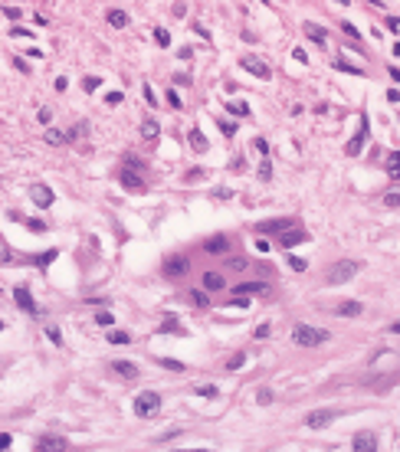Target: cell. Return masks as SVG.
<instances>
[{"mask_svg":"<svg viewBox=\"0 0 400 452\" xmlns=\"http://www.w3.org/2000/svg\"><path fill=\"white\" fill-rule=\"evenodd\" d=\"M328 331H322V328H308V325H295L292 328V341L298 344V347H318V344L328 341Z\"/></svg>","mask_w":400,"mask_h":452,"instance_id":"obj_1","label":"cell"},{"mask_svg":"<svg viewBox=\"0 0 400 452\" xmlns=\"http://www.w3.org/2000/svg\"><path fill=\"white\" fill-rule=\"evenodd\" d=\"M358 272H361V262H354V259H341V262H335L328 269V285H345V282H351Z\"/></svg>","mask_w":400,"mask_h":452,"instance_id":"obj_2","label":"cell"},{"mask_svg":"<svg viewBox=\"0 0 400 452\" xmlns=\"http://www.w3.org/2000/svg\"><path fill=\"white\" fill-rule=\"evenodd\" d=\"M157 410H161V397H157L154 390H144V393L134 397V413L138 416H154Z\"/></svg>","mask_w":400,"mask_h":452,"instance_id":"obj_3","label":"cell"},{"mask_svg":"<svg viewBox=\"0 0 400 452\" xmlns=\"http://www.w3.org/2000/svg\"><path fill=\"white\" fill-rule=\"evenodd\" d=\"M335 420H338V410H312V413L305 416V426L308 429H325Z\"/></svg>","mask_w":400,"mask_h":452,"instance_id":"obj_4","label":"cell"},{"mask_svg":"<svg viewBox=\"0 0 400 452\" xmlns=\"http://www.w3.org/2000/svg\"><path fill=\"white\" fill-rule=\"evenodd\" d=\"M66 449H69L66 436H39L36 446H33V452H66Z\"/></svg>","mask_w":400,"mask_h":452,"instance_id":"obj_5","label":"cell"},{"mask_svg":"<svg viewBox=\"0 0 400 452\" xmlns=\"http://www.w3.org/2000/svg\"><path fill=\"white\" fill-rule=\"evenodd\" d=\"M279 246H282V249H295L298 242H308V233L305 229H298V226H292V229H285V233H279Z\"/></svg>","mask_w":400,"mask_h":452,"instance_id":"obj_6","label":"cell"},{"mask_svg":"<svg viewBox=\"0 0 400 452\" xmlns=\"http://www.w3.org/2000/svg\"><path fill=\"white\" fill-rule=\"evenodd\" d=\"M118 180H122V187H128V190H134V194H138V190H144V177L138 171H134V167H122V174H118Z\"/></svg>","mask_w":400,"mask_h":452,"instance_id":"obj_7","label":"cell"},{"mask_svg":"<svg viewBox=\"0 0 400 452\" xmlns=\"http://www.w3.org/2000/svg\"><path fill=\"white\" fill-rule=\"evenodd\" d=\"M240 66H243L246 72H253L256 79H269V76H272V72H269V66L263 63L259 56H243V59H240Z\"/></svg>","mask_w":400,"mask_h":452,"instance_id":"obj_8","label":"cell"},{"mask_svg":"<svg viewBox=\"0 0 400 452\" xmlns=\"http://www.w3.org/2000/svg\"><path fill=\"white\" fill-rule=\"evenodd\" d=\"M13 302L20 305V308H23L26 315H36L39 308H36V302H33V295H30V289H26V285H16L13 289Z\"/></svg>","mask_w":400,"mask_h":452,"instance_id":"obj_9","label":"cell"},{"mask_svg":"<svg viewBox=\"0 0 400 452\" xmlns=\"http://www.w3.org/2000/svg\"><path fill=\"white\" fill-rule=\"evenodd\" d=\"M354 452H377V433H371V429H364V433H358L354 436Z\"/></svg>","mask_w":400,"mask_h":452,"instance_id":"obj_10","label":"cell"},{"mask_svg":"<svg viewBox=\"0 0 400 452\" xmlns=\"http://www.w3.org/2000/svg\"><path fill=\"white\" fill-rule=\"evenodd\" d=\"M112 374H118L122 380H138V364H132V360H112Z\"/></svg>","mask_w":400,"mask_h":452,"instance_id":"obj_11","label":"cell"},{"mask_svg":"<svg viewBox=\"0 0 400 452\" xmlns=\"http://www.w3.org/2000/svg\"><path fill=\"white\" fill-rule=\"evenodd\" d=\"M259 233H285V229H292V220L289 217H279V220H263V223L256 226Z\"/></svg>","mask_w":400,"mask_h":452,"instance_id":"obj_12","label":"cell"},{"mask_svg":"<svg viewBox=\"0 0 400 452\" xmlns=\"http://www.w3.org/2000/svg\"><path fill=\"white\" fill-rule=\"evenodd\" d=\"M266 292H269L266 282H243V285H236V289H233V295L246 298V295H266Z\"/></svg>","mask_w":400,"mask_h":452,"instance_id":"obj_13","label":"cell"},{"mask_svg":"<svg viewBox=\"0 0 400 452\" xmlns=\"http://www.w3.org/2000/svg\"><path fill=\"white\" fill-rule=\"evenodd\" d=\"M184 272H187V259L184 256H174L164 262V275H171V279H181Z\"/></svg>","mask_w":400,"mask_h":452,"instance_id":"obj_14","label":"cell"},{"mask_svg":"<svg viewBox=\"0 0 400 452\" xmlns=\"http://www.w3.org/2000/svg\"><path fill=\"white\" fill-rule=\"evenodd\" d=\"M364 138H368V115H361V131L354 134V141L348 144V154H361V151H364Z\"/></svg>","mask_w":400,"mask_h":452,"instance_id":"obj_15","label":"cell"},{"mask_svg":"<svg viewBox=\"0 0 400 452\" xmlns=\"http://www.w3.org/2000/svg\"><path fill=\"white\" fill-rule=\"evenodd\" d=\"M30 197H33V203H36V207H53V190L43 187V184H36V187L30 190Z\"/></svg>","mask_w":400,"mask_h":452,"instance_id":"obj_16","label":"cell"},{"mask_svg":"<svg viewBox=\"0 0 400 452\" xmlns=\"http://www.w3.org/2000/svg\"><path fill=\"white\" fill-rule=\"evenodd\" d=\"M204 249H207V252H213V256L227 252V249H230V236H210V239L204 242Z\"/></svg>","mask_w":400,"mask_h":452,"instance_id":"obj_17","label":"cell"},{"mask_svg":"<svg viewBox=\"0 0 400 452\" xmlns=\"http://www.w3.org/2000/svg\"><path fill=\"white\" fill-rule=\"evenodd\" d=\"M335 312L341 315V318H358V315L364 312V305H361V302H341Z\"/></svg>","mask_w":400,"mask_h":452,"instance_id":"obj_18","label":"cell"},{"mask_svg":"<svg viewBox=\"0 0 400 452\" xmlns=\"http://www.w3.org/2000/svg\"><path fill=\"white\" fill-rule=\"evenodd\" d=\"M223 285H227L223 272H204V289H207V292H220Z\"/></svg>","mask_w":400,"mask_h":452,"instance_id":"obj_19","label":"cell"},{"mask_svg":"<svg viewBox=\"0 0 400 452\" xmlns=\"http://www.w3.org/2000/svg\"><path fill=\"white\" fill-rule=\"evenodd\" d=\"M305 33H308V39H312V43H318V46H325V39H328L318 23H305Z\"/></svg>","mask_w":400,"mask_h":452,"instance_id":"obj_20","label":"cell"},{"mask_svg":"<svg viewBox=\"0 0 400 452\" xmlns=\"http://www.w3.org/2000/svg\"><path fill=\"white\" fill-rule=\"evenodd\" d=\"M387 174H391L394 180L400 177V151H391V154H387Z\"/></svg>","mask_w":400,"mask_h":452,"instance_id":"obj_21","label":"cell"},{"mask_svg":"<svg viewBox=\"0 0 400 452\" xmlns=\"http://www.w3.org/2000/svg\"><path fill=\"white\" fill-rule=\"evenodd\" d=\"M109 23L122 30V26H128V13L125 10H109Z\"/></svg>","mask_w":400,"mask_h":452,"instance_id":"obj_22","label":"cell"},{"mask_svg":"<svg viewBox=\"0 0 400 452\" xmlns=\"http://www.w3.org/2000/svg\"><path fill=\"white\" fill-rule=\"evenodd\" d=\"M190 148H194V151H207V138H204V131H200V128H194V131H190Z\"/></svg>","mask_w":400,"mask_h":452,"instance_id":"obj_23","label":"cell"},{"mask_svg":"<svg viewBox=\"0 0 400 452\" xmlns=\"http://www.w3.org/2000/svg\"><path fill=\"white\" fill-rule=\"evenodd\" d=\"M243 364H246V351H236L233 357L227 360V370H230V374H233V370H240V367H243Z\"/></svg>","mask_w":400,"mask_h":452,"instance_id":"obj_24","label":"cell"},{"mask_svg":"<svg viewBox=\"0 0 400 452\" xmlns=\"http://www.w3.org/2000/svg\"><path fill=\"white\" fill-rule=\"evenodd\" d=\"M157 131H161V128H157V121H154V118H148V121L141 125V134H144L148 141H154V138H157Z\"/></svg>","mask_w":400,"mask_h":452,"instance_id":"obj_25","label":"cell"},{"mask_svg":"<svg viewBox=\"0 0 400 452\" xmlns=\"http://www.w3.org/2000/svg\"><path fill=\"white\" fill-rule=\"evenodd\" d=\"M63 141H66L63 131H56V128H49V131H46V144H53V148H56V144H63Z\"/></svg>","mask_w":400,"mask_h":452,"instance_id":"obj_26","label":"cell"},{"mask_svg":"<svg viewBox=\"0 0 400 452\" xmlns=\"http://www.w3.org/2000/svg\"><path fill=\"white\" fill-rule=\"evenodd\" d=\"M109 341L112 344H128V341H132V335H128V331H109Z\"/></svg>","mask_w":400,"mask_h":452,"instance_id":"obj_27","label":"cell"},{"mask_svg":"<svg viewBox=\"0 0 400 452\" xmlns=\"http://www.w3.org/2000/svg\"><path fill=\"white\" fill-rule=\"evenodd\" d=\"M227 112H233L236 118H246V115H250V109H246L243 102H233V105H227Z\"/></svg>","mask_w":400,"mask_h":452,"instance_id":"obj_28","label":"cell"},{"mask_svg":"<svg viewBox=\"0 0 400 452\" xmlns=\"http://www.w3.org/2000/svg\"><path fill=\"white\" fill-rule=\"evenodd\" d=\"M190 302H194V305H200V308H207V305H210V298H207V292H200V289H197V292H190Z\"/></svg>","mask_w":400,"mask_h":452,"instance_id":"obj_29","label":"cell"},{"mask_svg":"<svg viewBox=\"0 0 400 452\" xmlns=\"http://www.w3.org/2000/svg\"><path fill=\"white\" fill-rule=\"evenodd\" d=\"M335 69H341V72H354V76H364V69H358V66H351V63H341V59H335Z\"/></svg>","mask_w":400,"mask_h":452,"instance_id":"obj_30","label":"cell"},{"mask_svg":"<svg viewBox=\"0 0 400 452\" xmlns=\"http://www.w3.org/2000/svg\"><path fill=\"white\" fill-rule=\"evenodd\" d=\"M95 325H99V328H112V325H115V318H112L109 312H99V315H95Z\"/></svg>","mask_w":400,"mask_h":452,"instance_id":"obj_31","label":"cell"},{"mask_svg":"<svg viewBox=\"0 0 400 452\" xmlns=\"http://www.w3.org/2000/svg\"><path fill=\"white\" fill-rule=\"evenodd\" d=\"M220 390L213 387V383H204V387H197V397H217Z\"/></svg>","mask_w":400,"mask_h":452,"instance_id":"obj_32","label":"cell"},{"mask_svg":"<svg viewBox=\"0 0 400 452\" xmlns=\"http://www.w3.org/2000/svg\"><path fill=\"white\" fill-rule=\"evenodd\" d=\"M384 207H400V190H394V194H384Z\"/></svg>","mask_w":400,"mask_h":452,"instance_id":"obj_33","label":"cell"},{"mask_svg":"<svg viewBox=\"0 0 400 452\" xmlns=\"http://www.w3.org/2000/svg\"><path fill=\"white\" fill-rule=\"evenodd\" d=\"M161 367H167V370H184V364L174 360V357H161Z\"/></svg>","mask_w":400,"mask_h":452,"instance_id":"obj_34","label":"cell"},{"mask_svg":"<svg viewBox=\"0 0 400 452\" xmlns=\"http://www.w3.org/2000/svg\"><path fill=\"white\" fill-rule=\"evenodd\" d=\"M227 269H233V272H243V269H246V259H227Z\"/></svg>","mask_w":400,"mask_h":452,"instance_id":"obj_35","label":"cell"},{"mask_svg":"<svg viewBox=\"0 0 400 452\" xmlns=\"http://www.w3.org/2000/svg\"><path fill=\"white\" fill-rule=\"evenodd\" d=\"M154 39H157V46H167V43H171V36H167V30H161V26L154 30Z\"/></svg>","mask_w":400,"mask_h":452,"instance_id":"obj_36","label":"cell"},{"mask_svg":"<svg viewBox=\"0 0 400 452\" xmlns=\"http://www.w3.org/2000/svg\"><path fill=\"white\" fill-rule=\"evenodd\" d=\"M220 131L227 134V138H233V134H236V125H233V121H227V118H223V121H220Z\"/></svg>","mask_w":400,"mask_h":452,"instance_id":"obj_37","label":"cell"},{"mask_svg":"<svg viewBox=\"0 0 400 452\" xmlns=\"http://www.w3.org/2000/svg\"><path fill=\"white\" fill-rule=\"evenodd\" d=\"M259 177H263V180H269V177H272V164H269V161H263V164H259Z\"/></svg>","mask_w":400,"mask_h":452,"instance_id":"obj_38","label":"cell"},{"mask_svg":"<svg viewBox=\"0 0 400 452\" xmlns=\"http://www.w3.org/2000/svg\"><path fill=\"white\" fill-rule=\"evenodd\" d=\"M259 403H263V406H269V403H272V390H269V387H263V390H259Z\"/></svg>","mask_w":400,"mask_h":452,"instance_id":"obj_39","label":"cell"},{"mask_svg":"<svg viewBox=\"0 0 400 452\" xmlns=\"http://www.w3.org/2000/svg\"><path fill=\"white\" fill-rule=\"evenodd\" d=\"M36 118L43 121V125H49V121H53V109H39V112H36Z\"/></svg>","mask_w":400,"mask_h":452,"instance_id":"obj_40","label":"cell"},{"mask_svg":"<svg viewBox=\"0 0 400 452\" xmlns=\"http://www.w3.org/2000/svg\"><path fill=\"white\" fill-rule=\"evenodd\" d=\"M161 331H164V335H171V331H177V335H181V328L174 325L171 318H164V325H161Z\"/></svg>","mask_w":400,"mask_h":452,"instance_id":"obj_41","label":"cell"},{"mask_svg":"<svg viewBox=\"0 0 400 452\" xmlns=\"http://www.w3.org/2000/svg\"><path fill=\"white\" fill-rule=\"evenodd\" d=\"M289 265L295 269V272H302V269H305V259H298V256H289Z\"/></svg>","mask_w":400,"mask_h":452,"instance_id":"obj_42","label":"cell"},{"mask_svg":"<svg viewBox=\"0 0 400 452\" xmlns=\"http://www.w3.org/2000/svg\"><path fill=\"white\" fill-rule=\"evenodd\" d=\"M3 13H7L10 20H20V16H23V10H20V7H3Z\"/></svg>","mask_w":400,"mask_h":452,"instance_id":"obj_43","label":"cell"},{"mask_svg":"<svg viewBox=\"0 0 400 452\" xmlns=\"http://www.w3.org/2000/svg\"><path fill=\"white\" fill-rule=\"evenodd\" d=\"M95 86H102V82H99V79H86V82H82V89H86V92H95Z\"/></svg>","mask_w":400,"mask_h":452,"instance_id":"obj_44","label":"cell"},{"mask_svg":"<svg viewBox=\"0 0 400 452\" xmlns=\"http://www.w3.org/2000/svg\"><path fill=\"white\" fill-rule=\"evenodd\" d=\"M167 102H171V105H174V109H181V95H177V92H174V89H171V92H167Z\"/></svg>","mask_w":400,"mask_h":452,"instance_id":"obj_45","label":"cell"},{"mask_svg":"<svg viewBox=\"0 0 400 452\" xmlns=\"http://www.w3.org/2000/svg\"><path fill=\"white\" fill-rule=\"evenodd\" d=\"M171 13H174V16H184V13H187V3H174Z\"/></svg>","mask_w":400,"mask_h":452,"instance_id":"obj_46","label":"cell"},{"mask_svg":"<svg viewBox=\"0 0 400 452\" xmlns=\"http://www.w3.org/2000/svg\"><path fill=\"white\" fill-rule=\"evenodd\" d=\"M46 338H49V341H53V344H59V341H63V338H59V331H56V328H46Z\"/></svg>","mask_w":400,"mask_h":452,"instance_id":"obj_47","label":"cell"},{"mask_svg":"<svg viewBox=\"0 0 400 452\" xmlns=\"http://www.w3.org/2000/svg\"><path fill=\"white\" fill-rule=\"evenodd\" d=\"M105 102H109V105H118V102H122V92H109V95H105Z\"/></svg>","mask_w":400,"mask_h":452,"instance_id":"obj_48","label":"cell"},{"mask_svg":"<svg viewBox=\"0 0 400 452\" xmlns=\"http://www.w3.org/2000/svg\"><path fill=\"white\" fill-rule=\"evenodd\" d=\"M10 443H13V439H10V433H0V452L7 449V446H10Z\"/></svg>","mask_w":400,"mask_h":452,"instance_id":"obj_49","label":"cell"},{"mask_svg":"<svg viewBox=\"0 0 400 452\" xmlns=\"http://www.w3.org/2000/svg\"><path fill=\"white\" fill-rule=\"evenodd\" d=\"M256 151H259V154H266V151H269V144H266L263 138H256Z\"/></svg>","mask_w":400,"mask_h":452,"instance_id":"obj_50","label":"cell"},{"mask_svg":"<svg viewBox=\"0 0 400 452\" xmlns=\"http://www.w3.org/2000/svg\"><path fill=\"white\" fill-rule=\"evenodd\" d=\"M269 331H272V328H269V325H259V328H256V338H266Z\"/></svg>","mask_w":400,"mask_h":452,"instance_id":"obj_51","label":"cell"},{"mask_svg":"<svg viewBox=\"0 0 400 452\" xmlns=\"http://www.w3.org/2000/svg\"><path fill=\"white\" fill-rule=\"evenodd\" d=\"M144 99H148V105H154V102H157L154 92H151V86H144Z\"/></svg>","mask_w":400,"mask_h":452,"instance_id":"obj_52","label":"cell"},{"mask_svg":"<svg viewBox=\"0 0 400 452\" xmlns=\"http://www.w3.org/2000/svg\"><path fill=\"white\" fill-rule=\"evenodd\" d=\"M391 331H394V335H400V321H394V325H391Z\"/></svg>","mask_w":400,"mask_h":452,"instance_id":"obj_53","label":"cell"},{"mask_svg":"<svg viewBox=\"0 0 400 452\" xmlns=\"http://www.w3.org/2000/svg\"><path fill=\"white\" fill-rule=\"evenodd\" d=\"M181 452H207V449H181Z\"/></svg>","mask_w":400,"mask_h":452,"instance_id":"obj_54","label":"cell"},{"mask_svg":"<svg viewBox=\"0 0 400 452\" xmlns=\"http://www.w3.org/2000/svg\"><path fill=\"white\" fill-rule=\"evenodd\" d=\"M3 328H7V325H3V321H0V331H3Z\"/></svg>","mask_w":400,"mask_h":452,"instance_id":"obj_55","label":"cell"}]
</instances>
